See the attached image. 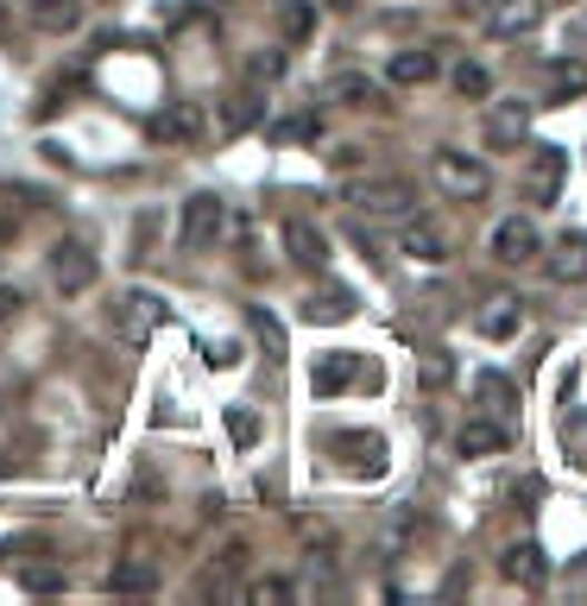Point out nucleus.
Listing matches in <instances>:
<instances>
[{
	"label": "nucleus",
	"instance_id": "obj_18",
	"mask_svg": "<svg viewBox=\"0 0 587 606\" xmlns=\"http://www.w3.org/2000/svg\"><path fill=\"white\" fill-rule=\"evenodd\" d=\"M348 316H354V291H341V285L304 297V322H348Z\"/></svg>",
	"mask_w": 587,
	"mask_h": 606
},
{
	"label": "nucleus",
	"instance_id": "obj_10",
	"mask_svg": "<svg viewBox=\"0 0 587 606\" xmlns=\"http://www.w3.org/2000/svg\"><path fill=\"white\" fill-rule=\"evenodd\" d=\"M537 20H544V0H493L487 7V32L493 39H525Z\"/></svg>",
	"mask_w": 587,
	"mask_h": 606
},
{
	"label": "nucleus",
	"instance_id": "obj_16",
	"mask_svg": "<svg viewBox=\"0 0 587 606\" xmlns=\"http://www.w3.org/2000/svg\"><path fill=\"white\" fill-rule=\"evenodd\" d=\"M549 278L556 285H581L587 278V235H563L556 254H549Z\"/></svg>",
	"mask_w": 587,
	"mask_h": 606
},
{
	"label": "nucleus",
	"instance_id": "obj_5",
	"mask_svg": "<svg viewBox=\"0 0 587 606\" xmlns=\"http://www.w3.org/2000/svg\"><path fill=\"white\" fill-rule=\"evenodd\" d=\"M158 322H165V297H152V291H127L115 304V335L127 348H146Z\"/></svg>",
	"mask_w": 587,
	"mask_h": 606
},
{
	"label": "nucleus",
	"instance_id": "obj_12",
	"mask_svg": "<svg viewBox=\"0 0 587 606\" xmlns=\"http://www.w3.org/2000/svg\"><path fill=\"white\" fill-rule=\"evenodd\" d=\"M329 449L341 455L348 474H386V443L379 436H329Z\"/></svg>",
	"mask_w": 587,
	"mask_h": 606
},
{
	"label": "nucleus",
	"instance_id": "obj_31",
	"mask_svg": "<svg viewBox=\"0 0 587 606\" xmlns=\"http://www.w3.org/2000/svg\"><path fill=\"white\" fill-rule=\"evenodd\" d=\"M322 127H316V115H304V120H278L272 127V139H316Z\"/></svg>",
	"mask_w": 587,
	"mask_h": 606
},
{
	"label": "nucleus",
	"instance_id": "obj_27",
	"mask_svg": "<svg viewBox=\"0 0 587 606\" xmlns=\"http://www.w3.org/2000/svg\"><path fill=\"white\" fill-rule=\"evenodd\" d=\"M587 89V63H556V101L581 96Z\"/></svg>",
	"mask_w": 587,
	"mask_h": 606
},
{
	"label": "nucleus",
	"instance_id": "obj_14",
	"mask_svg": "<svg viewBox=\"0 0 587 606\" xmlns=\"http://www.w3.org/2000/svg\"><path fill=\"white\" fill-rule=\"evenodd\" d=\"M259 108H266V101H259V82H247V89H240L228 108H221V120L209 127V133H216V139H240V133H247V127L259 120Z\"/></svg>",
	"mask_w": 587,
	"mask_h": 606
},
{
	"label": "nucleus",
	"instance_id": "obj_30",
	"mask_svg": "<svg viewBox=\"0 0 587 606\" xmlns=\"http://www.w3.org/2000/svg\"><path fill=\"white\" fill-rule=\"evenodd\" d=\"M285 77V51H266V58H253V70H247V82H278Z\"/></svg>",
	"mask_w": 587,
	"mask_h": 606
},
{
	"label": "nucleus",
	"instance_id": "obj_15",
	"mask_svg": "<svg viewBox=\"0 0 587 606\" xmlns=\"http://www.w3.org/2000/svg\"><path fill=\"white\" fill-rule=\"evenodd\" d=\"M285 247H291V259L297 266H329V235L322 228H310V221H285Z\"/></svg>",
	"mask_w": 587,
	"mask_h": 606
},
{
	"label": "nucleus",
	"instance_id": "obj_28",
	"mask_svg": "<svg viewBox=\"0 0 587 606\" xmlns=\"http://www.w3.org/2000/svg\"><path fill=\"white\" fill-rule=\"evenodd\" d=\"M310 26H316V7H310V0H291V7H285V32H291V39H304Z\"/></svg>",
	"mask_w": 587,
	"mask_h": 606
},
{
	"label": "nucleus",
	"instance_id": "obj_19",
	"mask_svg": "<svg viewBox=\"0 0 587 606\" xmlns=\"http://www.w3.org/2000/svg\"><path fill=\"white\" fill-rule=\"evenodd\" d=\"M499 568H506V582H518V587H544V549L537 544H511Z\"/></svg>",
	"mask_w": 587,
	"mask_h": 606
},
{
	"label": "nucleus",
	"instance_id": "obj_7",
	"mask_svg": "<svg viewBox=\"0 0 587 606\" xmlns=\"http://www.w3.org/2000/svg\"><path fill=\"white\" fill-rule=\"evenodd\" d=\"M202 133H209V115L196 101H171L165 115H152V139H165V146H196Z\"/></svg>",
	"mask_w": 587,
	"mask_h": 606
},
{
	"label": "nucleus",
	"instance_id": "obj_23",
	"mask_svg": "<svg viewBox=\"0 0 587 606\" xmlns=\"http://www.w3.org/2000/svg\"><path fill=\"white\" fill-rule=\"evenodd\" d=\"M32 20H39L44 32H77L82 0H39V7H32Z\"/></svg>",
	"mask_w": 587,
	"mask_h": 606
},
{
	"label": "nucleus",
	"instance_id": "obj_26",
	"mask_svg": "<svg viewBox=\"0 0 587 606\" xmlns=\"http://www.w3.org/2000/svg\"><path fill=\"white\" fill-rule=\"evenodd\" d=\"M525 127H530V108H518V101H506L493 115V139H525Z\"/></svg>",
	"mask_w": 587,
	"mask_h": 606
},
{
	"label": "nucleus",
	"instance_id": "obj_4",
	"mask_svg": "<svg viewBox=\"0 0 587 606\" xmlns=\"http://www.w3.org/2000/svg\"><path fill=\"white\" fill-rule=\"evenodd\" d=\"M354 209H367V216H411L417 209V190L405 183V177H360L348 190Z\"/></svg>",
	"mask_w": 587,
	"mask_h": 606
},
{
	"label": "nucleus",
	"instance_id": "obj_17",
	"mask_svg": "<svg viewBox=\"0 0 587 606\" xmlns=\"http://www.w3.org/2000/svg\"><path fill=\"white\" fill-rule=\"evenodd\" d=\"M506 436H511L506 424H493V417H468L455 443H461V455H499V449H506Z\"/></svg>",
	"mask_w": 587,
	"mask_h": 606
},
{
	"label": "nucleus",
	"instance_id": "obj_33",
	"mask_svg": "<svg viewBox=\"0 0 587 606\" xmlns=\"http://www.w3.org/2000/svg\"><path fill=\"white\" fill-rule=\"evenodd\" d=\"M253 600H291V582H253Z\"/></svg>",
	"mask_w": 587,
	"mask_h": 606
},
{
	"label": "nucleus",
	"instance_id": "obj_21",
	"mask_svg": "<svg viewBox=\"0 0 587 606\" xmlns=\"http://www.w3.org/2000/svg\"><path fill=\"white\" fill-rule=\"evenodd\" d=\"M386 77L398 82V89H424V82L436 77V58L430 51H398V58L386 63Z\"/></svg>",
	"mask_w": 587,
	"mask_h": 606
},
{
	"label": "nucleus",
	"instance_id": "obj_22",
	"mask_svg": "<svg viewBox=\"0 0 587 606\" xmlns=\"http://www.w3.org/2000/svg\"><path fill=\"white\" fill-rule=\"evenodd\" d=\"M322 96L329 101H341V108H372V101H379V82L372 77H329V89H322Z\"/></svg>",
	"mask_w": 587,
	"mask_h": 606
},
{
	"label": "nucleus",
	"instance_id": "obj_20",
	"mask_svg": "<svg viewBox=\"0 0 587 606\" xmlns=\"http://www.w3.org/2000/svg\"><path fill=\"white\" fill-rule=\"evenodd\" d=\"M405 254L424 259V266H442V259H449V240H442V228H430V221H411V228H405Z\"/></svg>",
	"mask_w": 587,
	"mask_h": 606
},
{
	"label": "nucleus",
	"instance_id": "obj_34",
	"mask_svg": "<svg viewBox=\"0 0 587 606\" xmlns=\"http://www.w3.org/2000/svg\"><path fill=\"white\" fill-rule=\"evenodd\" d=\"M7 310H20V291H0V316Z\"/></svg>",
	"mask_w": 587,
	"mask_h": 606
},
{
	"label": "nucleus",
	"instance_id": "obj_29",
	"mask_svg": "<svg viewBox=\"0 0 587 606\" xmlns=\"http://www.w3.org/2000/svg\"><path fill=\"white\" fill-rule=\"evenodd\" d=\"M417 372H424V386H442V379H449V354H442V348H430V354H424V360H417Z\"/></svg>",
	"mask_w": 587,
	"mask_h": 606
},
{
	"label": "nucleus",
	"instance_id": "obj_11",
	"mask_svg": "<svg viewBox=\"0 0 587 606\" xmlns=\"http://www.w3.org/2000/svg\"><path fill=\"white\" fill-rule=\"evenodd\" d=\"M354 379H360V354H348V348L322 354V360L310 367V391L316 398H335V391H348Z\"/></svg>",
	"mask_w": 587,
	"mask_h": 606
},
{
	"label": "nucleus",
	"instance_id": "obj_8",
	"mask_svg": "<svg viewBox=\"0 0 587 606\" xmlns=\"http://www.w3.org/2000/svg\"><path fill=\"white\" fill-rule=\"evenodd\" d=\"M51 278H58V291H63V297H82L89 285H96V254H89L82 240L58 247V259H51Z\"/></svg>",
	"mask_w": 587,
	"mask_h": 606
},
{
	"label": "nucleus",
	"instance_id": "obj_9",
	"mask_svg": "<svg viewBox=\"0 0 587 606\" xmlns=\"http://www.w3.org/2000/svg\"><path fill=\"white\" fill-rule=\"evenodd\" d=\"M474 398H480V417H493V424H518V386H511L506 372H480L474 379Z\"/></svg>",
	"mask_w": 587,
	"mask_h": 606
},
{
	"label": "nucleus",
	"instance_id": "obj_1",
	"mask_svg": "<svg viewBox=\"0 0 587 606\" xmlns=\"http://www.w3.org/2000/svg\"><path fill=\"white\" fill-rule=\"evenodd\" d=\"M430 177H436V190L449 196V202H480V196L493 190L487 165H480V158H468V152H436L430 158Z\"/></svg>",
	"mask_w": 587,
	"mask_h": 606
},
{
	"label": "nucleus",
	"instance_id": "obj_25",
	"mask_svg": "<svg viewBox=\"0 0 587 606\" xmlns=\"http://www.w3.org/2000/svg\"><path fill=\"white\" fill-rule=\"evenodd\" d=\"M455 96H468V101H487L493 96V77L480 70V63H461L455 70Z\"/></svg>",
	"mask_w": 587,
	"mask_h": 606
},
{
	"label": "nucleus",
	"instance_id": "obj_32",
	"mask_svg": "<svg viewBox=\"0 0 587 606\" xmlns=\"http://www.w3.org/2000/svg\"><path fill=\"white\" fill-rule=\"evenodd\" d=\"M228 430H235V443H253L259 424H253V411H228Z\"/></svg>",
	"mask_w": 587,
	"mask_h": 606
},
{
	"label": "nucleus",
	"instance_id": "obj_35",
	"mask_svg": "<svg viewBox=\"0 0 587 606\" xmlns=\"http://www.w3.org/2000/svg\"><path fill=\"white\" fill-rule=\"evenodd\" d=\"M461 7H480V13H487V7H493V0H461Z\"/></svg>",
	"mask_w": 587,
	"mask_h": 606
},
{
	"label": "nucleus",
	"instance_id": "obj_3",
	"mask_svg": "<svg viewBox=\"0 0 587 606\" xmlns=\"http://www.w3.org/2000/svg\"><path fill=\"white\" fill-rule=\"evenodd\" d=\"M221 228H228V202H221L216 190H196L190 202H183V247H190V254H202V247H216L221 240Z\"/></svg>",
	"mask_w": 587,
	"mask_h": 606
},
{
	"label": "nucleus",
	"instance_id": "obj_6",
	"mask_svg": "<svg viewBox=\"0 0 587 606\" xmlns=\"http://www.w3.org/2000/svg\"><path fill=\"white\" fill-rule=\"evenodd\" d=\"M493 254L506 259V266H530V259L544 254V235H537V221L506 216L499 228H493Z\"/></svg>",
	"mask_w": 587,
	"mask_h": 606
},
{
	"label": "nucleus",
	"instance_id": "obj_2",
	"mask_svg": "<svg viewBox=\"0 0 587 606\" xmlns=\"http://www.w3.org/2000/svg\"><path fill=\"white\" fill-rule=\"evenodd\" d=\"M563 183H568V152L563 146H530V158H525V171H518V190H525V202H556L563 196Z\"/></svg>",
	"mask_w": 587,
	"mask_h": 606
},
{
	"label": "nucleus",
	"instance_id": "obj_13",
	"mask_svg": "<svg viewBox=\"0 0 587 606\" xmlns=\"http://www.w3.org/2000/svg\"><path fill=\"white\" fill-rule=\"evenodd\" d=\"M474 329L487 335V341H511V335L525 329V304L518 297H487V310L474 316Z\"/></svg>",
	"mask_w": 587,
	"mask_h": 606
},
{
	"label": "nucleus",
	"instance_id": "obj_24",
	"mask_svg": "<svg viewBox=\"0 0 587 606\" xmlns=\"http://www.w3.org/2000/svg\"><path fill=\"white\" fill-rule=\"evenodd\" d=\"M158 575H152V563H146V556H133V563H120L115 575H108V587H115V594H139V587H152Z\"/></svg>",
	"mask_w": 587,
	"mask_h": 606
}]
</instances>
